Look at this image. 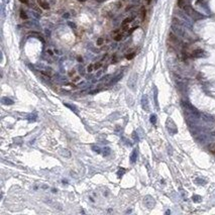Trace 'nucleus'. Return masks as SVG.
<instances>
[{
    "mask_svg": "<svg viewBox=\"0 0 215 215\" xmlns=\"http://www.w3.org/2000/svg\"><path fill=\"white\" fill-rule=\"evenodd\" d=\"M37 1V3H38V5L41 6L42 8H43V9H49L50 8V5H49V3L46 1V0H36Z\"/></svg>",
    "mask_w": 215,
    "mask_h": 215,
    "instance_id": "obj_1",
    "label": "nucleus"
},
{
    "mask_svg": "<svg viewBox=\"0 0 215 215\" xmlns=\"http://www.w3.org/2000/svg\"><path fill=\"white\" fill-rule=\"evenodd\" d=\"M132 19H133V18L131 17V18H125V19L123 20V22H122V28H123L124 30L127 29V26H128V24L132 21Z\"/></svg>",
    "mask_w": 215,
    "mask_h": 215,
    "instance_id": "obj_2",
    "label": "nucleus"
},
{
    "mask_svg": "<svg viewBox=\"0 0 215 215\" xmlns=\"http://www.w3.org/2000/svg\"><path fill=\"white\" fill-rule=\"evenodd\" d=\"M177 4L180 8H184L185 7V0H178Z\"/></svg>",
    "mask_w": 215,
    "mask_h": 215,
    "instance_id": "obj_3",
    "label": "nucleus"
},
{
    "mask_svg": "<svg viewBox=\"0 0 215 215\" xmlns=\"http://www.w3.org/2000/svg\"><path fill=\"white\" fill-rule=\"evenodd\" d=\"M122 37H123L122 33H120V32H119V33H117V35L114 36V39H115L116 42H119V41H121V39H122Z\"/></svg>",
    "mask_w": 215,
    "mask_h": 215,
    "instance_id": "obj_4",
    "label": "nucleus"
},
{
    "mask_svg": "<svg viewBox=\"0 0 215 215\" xmlns=\"http://www.w3.org/2000/svg\"><path fill=\"white\" fill-rule=\"evenodd\" d=\"M145 15H146V10H145L144 7H143V8H141V19H143V20L145 19Z\"/></svg>",
    "mask_w": 215,
    "mask_h": 215,
    "instance_id": "obj_5",
    "label": "nucleus"
},
{
    "mask_svg": "<svg viewBox=\"0 0 215 215\" xmlns=\"http://www.w3.org/2000/svg\"><path fill=\"white\" fill-rule=\"evenodd\" d=\"M20 17L21 19H27V15L22 9H20Z\"/></svg>",
    "mask_w": 215,
    "mask_h": 215,
    "instance_id": "obj_6",
    "label": "nucleus"
},
{
    "mask_svg": "<svg viewBox=\"0 0 215 215\" xmlns=\"http://www.w3.org/2000/svg\"><path fill=\"white\" fill-rule=\"evenodd\" d=\"M101 66H102V63H101V62L95 63V64H94V70H98V69H100Z\"/></svg>",
    "mask_w": 215,
    "mask_h": 215,
    "instance_id": "obj_7",
    "label": "nucleus"
},
{
    "mask_svg": "<svg viewBox=\"0 0 215 215\" xmlns=\"http://www.w3.org/2000/svg\"><path fill=\"white\" fill-rule=\"evenodd\" d=\"M134 56H135V53H130V54L126 55V59L127 60H131V59L134 58Z\"/></svg>",
    "mask_w": 215,
    "mask_h": 215,
    "instance_id": "obj_8",
    "label": "nucleus"
},
{
    "mask_svg": "<svg viewBox=\"0 0 215 215\" xmlns=\"http://www.w3.org/2000/svg\"><path fill=\"white\" fill-rule=\"evenodd\" d=\"M87 71H88V72H92V71H94V64L89 65V66L87 67Z\"/></svg>",
    "mask_w": 215,
    "mask_h": 215,
    "instance_id": "obj_9",
    "label": "nucleus"
},
{
    "mask_svg": "<svg viewBox=\"0 0 215 215\" xmlns=\"http://www.w3.org/2000/svg\"><path fill=\"white\" fill-rule=\"evenodd\" d=\"M103 42H104V41H103V38H99L98 41H97V46H101V44L103 43Z\"/></svg>",
    "mask_w": 215,
    "mask_h": 215,
    "instance_id": "obj_10",
    "label": "nucleus"
},
{
    "mask_svg": "<svg viewBox=\"0 0 215 215\" xmlns=\"http://www.w3.org/2000/svg\"><path fill=\"white\" fill-rule=\"evenodd\" d=\"M19 1H20L21 3H23V4H26V5L29 4V1H28V0H19Z\"/></svg>",
    "mask_w": 215,
    "mask_h": 215,
    "instance_id": "obj_11",
    "label": "nucleus"
},
{
    "mask_svg": "<svg viewBox=\"0 0 215 215\" xmlns=\"http://www.w3.org/2000/svg\"><path fill=\"white\" fill-rule=\"evenodd\" d=\"M210 150L213 151V152H215V144H213V145L210 146Z\"/></svg>",
    "mask_w": 215,
    "mask_h": 215,
    "instance_id": "obj_12",
    "label": "nucleus"
},
{
    "mask_svg": "<svg viewBox=\"0 0 215 215\" xmlns=\"http://www.w3.org/2000/svg\"><path fill=\"white\" fill-rule=\"evenodd\" d=\"M150 1H151V0H146V2H148V4H150Z\"/></svg>",
    "mask_w": 215,
    "mask_h": 215,
    "instance_id": "obj_13",
    "label": "nucleus"
}]
</instances>
